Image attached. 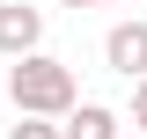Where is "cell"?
<instances>
[{
	"instance_id": "6da1fadb",
	"label": "cell",
	"mask_w": 147,
	"mask_h": 139,
	"mask_svg": "<svg viewBox=\"0 0 147 139\" xmlns=\"http://www.w3.org/2000/svg\"><path fill=\"white\" fill-rule=\"evenodd\" d=\"M7 95H15V117H66L74 103H81V88H74V66L66 59H52V51H30V59H15L7 66Z\"/></svg>"
},
{
	"instance_id": "7a4b0ae2",
	"label": "cell",
	"mask_w": 147,
	"mask_h": 139,
	"mask_svg": "<svg viewBox=\"0 0 147 139\" xmlns=\"http://www.w3.org/2000/svg\"><path fill=\"white\" fill-rule=\"evenodd\" d=\"M37 44H44V7L7 0V7H0V51H7V59H30Z\"/></svg>"
},
{
	"instance_id": "3957f363",
	"label": "cell",
	"mask_w": 147,
	"mask_h": 139,
	"mask_svg": "<svg viewBox=\"0 0 147 139\" xmlns=\"http://www.w3.org/2000/svg\"><path fill=\"white\" fill-rule=\"evenodd\" d=\"M103 59H110V73L147 81V22H118V29L103 37Z\"/></svg>"
},
{
	"instance_id": "277c9868",
	"label": "cell",
	"mask_w": 147,
	"mask_h": 139,
	"mask_svg": "<svg viewBox=\"0 0 147 139\" xmlns=\"http://www.w3.org/2000/svg\"><path fill=\"white\" fill-rule=\"evenodd\" d=\"M59 139H118V117H110L103 103H74L66 117H59Z\"/></svg>"
},
{
	"instance_id": "5b68a950",
	"label": "cell",
	"mask_w": 147,
	"mask_h": 139,
	"mask_svg": "<svg viewBox=\"0 0 147 139\" xmlns=\"http://www.w3.org/2000/svg\"><path fill=\"white\" fill-rule=\"evenodd\" d=\"M7 139H59V124H52V117H15Z\"/></svg>"
},
{
	"instance_id": "8992f818",
	"label": "cell",
	"mask_w": 147,
	"mask_h": 139,
	"mask_svg": "<svg viewBox=\"0 0 147 139\" xmlns=\"http://www.w3.org/2000/svg\"><path fill=\"white\" fill-rule=\"evenodd\" d=\"M125 117H132V132H147V81H132V103H125Z\"/></svg>"
},
{
	"instance_id": "52a82bcc",
	"label": "cell",
	"mask_w": 147,
	"mask_h": 139,
	"mask_svg": "<svg viewBox=\"0 0 147 139\" xmlns=\"http://www.w3.org/2000/svg\"><path fill=\"white\" fill-rule=\"evenodd\" d=\"M59 7H118V0H59Z\"/></svg>"
},
{
	"instance_id": "ba28073f",
	"label": "cell",
	"mask_w": 147,
	"mask_h": 139,
	"mask_svg": "<svg viewBox=\"0 0 147 139\" xmlns=\"http://www.w3.org/2000/svg\"><path fill=\"white\" fill-rule=\"evenodd\" d=\"M132 139H147V132H132Z\"/></svg>"
},
{
	"instance_id": "9c48e42d",
	"label": "cell",
	"mask_w": 147,
	"mask_h": 139,
	"mask_svg": "<svg viewBox=\"0 0 147 139\" xmlns=\"http://www.w3.org/2000/svg\"><path fill=\"white\" fill-rule=\"evenodd\" d=\"M0 7H7V0H0Z\"/></svg>"
}]
</instances>
